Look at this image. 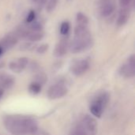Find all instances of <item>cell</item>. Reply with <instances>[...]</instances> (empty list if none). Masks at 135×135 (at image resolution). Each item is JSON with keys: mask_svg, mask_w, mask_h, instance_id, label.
Instances as JSON below:
<instances>
[{"mask_svg": "<svg viewBox=\"0 0 135 135\" xmlns=\"http://www.w3.org/2000/svg\"><path fill=\"white\" fill-rule=\"evenodd\" d=\"M3 124L13 135L35 134L38 131L36 121L25 115H7L3 119Z\"/></svg>", "mask_w": 135, "mask_h": 135, "instance_id": "6da1fadb", "label": "cell"}, {"mask_svg": "<svg viewBox=\"0 0 135 135\" xmlns=\"http://www.w3.org/2000/svg\"><path fill=\"white\" fill-rule=\"evenodd\" d=\"M97 123L90 115H85L81 118L73 128L70 135H97Z\"/></svg>", "mask_w": 135, "mask_h": 135, "instance_id": "7a4b0ae2", "label": "cell"}, {"mask_svg": "<svg viewBox=\"0 0 135 135\" xmlns=\"http://www.w3.org/2000/svg\"><path fill=\"white\" fill-rule=\"evenodd\" d=\"M110 96L107 92H101L98 93L96 97L93 98L89 104V110L91 113L97 117L100 118L102 114L104 112L108 102H109Z\"/></svg>", "mask_w": 135, "mask_h": 135, "instance_id": "3957f363", "label": "cell"}, {"mask_svg": "<svg viewBox=\"0 0 135 135\" xmlns=\"http://www.w3.org/2000/svg\"><path fill=\"white\" fill-rule=\"evenodd\" d=\"M93 40L92 36L81 38L74 37L72 41L69 44V50L74 54H78L89 50L93 47Z\"/></svg>", "mask_w": 135, "mask_h": 135, "instance_id": "277c9868", "label": "cell"}, {"mask_svg": "<svg viewBox=\"0 0 135 135\" xmlns=\"http://www.w3.org/2000/svg\"><path fill=\"white\" fill-rule=\"evenodd\" d=\"M89 66L90 64L89 60L85 59H81L74 60L70 64V70L74 75L79 77L85 74L89 69Z\"/></svg>", "mask_w": 135, "mask_h": 135, "instance_id": "5b68a950", "label": "cell"}, {"mask_svg": "<svg viewBox=\"0 0 135 135\" xmlns=\"http://www.w3.org/2000/svg\"><path fill=\"white\" fill-rule=\"evenodd\" d=\"M119 74L125 78H132L135 76V55H131L119 68Z\"/></svg>", "mask_w": 135, "mask_h": 135, "instance_id": "8992f818", "label": "cell"}, {"mask_svg": "<svg viewBox=\"0 0 135 135\" xmlns=\"http://www.w3.org/2000/svg\"><path fill=\"white\" fill-rule=\"evenodd\" d=\"M116 9V2L115 0H99L98 10L103 17L111 16Z\"/></svg>", "mask_w": 135, "mask_h": 135, "instance_id": "52a82bcc", "label": "cell"}, {"mask_svg": "<svg viewBox=\"0 0 135 135\" xmlns=\"http://www.w3.org/2000/svg\"><path fill=\"white\" fill-rule=\"evenodd\" d=\"M68 93L67 87L62 83H57L51 85L47 90V97L51 100H56L65 97Z\"/></svg>", "mask_w": 135, "mask_h": 135, "instance_id": "ba28073f", "label": "cell"}, {"mask_svg": "<svg viewBox=\"0 0 135 135\" xmlns=\"http://www.w3.org/2000/svg\"><path fill=\"white\" fill-rule=\"evenodd\" d=\"M69 40L67 36H62L60 40L57 43L54 49V55L60 58L64 56L69 50Z\"/></svg>", "mask_w": 135, "mask_h": 135, "instance_id": "9c48e42d", "label": "cell"}, {"mask_svg": "<svg viewBox=\"0 0 135 135\" xmlns=\"http://www.w3.org/2000/svg\"><path fill=\"white\" fill-rule=\"evenodd\" d=\"M18 40L19 39L17 38V36L15 35L14 32H9V33H7L0 40V46L6 51L7 50L13 48L17 44Z\"/></svg>", "mask_w": 135, "mask_h": 135, "instance_id": "30bf717a", "label": "cell"}, {"mask_svg": "<svg viewBox=\"0 0 135 135\" xmlns=\"http://www.w3.org/2000/svg\"><path fill=\"white\" fill-rule=\"evenodd\" d=\"M28 64V59L25 57L19 58L17 60L11 61L9 63V68L14 73L22 72Z\"/></svg>", "mask_w": 135, "mask_h": 135, "instance_id": "8fae6325", "label": "cell"}, {"mask_svg": "<svg viewBox=\"0 0 135 135\" xmlns=\"http://www.w3.org/2000/svg\"><path fill=\"white\" fill-rule=\"evenodd\" d=\"M130 16H131V6L121 7L116 21L117 25L120 27L126 25L130 18Z\"/></svg>", "mask_w": 135, "mask_h": 135, "instance_id": "7c38bea8", "label": "cell"}, {"mask_svg": "<svg viewBox=\"0 0 135 135\" xmlns=\"http://www.w3.org/2000/svg\"><path fill=\"white\" fill-rule=\"evenodd\" d=\"M14 84V79L12 76L7 74H0V89H10Z\"/></svg>", "mask_w": 135, "mask_h": 135, "instance_id": "4fadbf2b", "label": "cell"}, {"mask_svg": "<svg viewBox=\"0 0 135 135\" xmlns=\"http://www.w3.org/2000/svg\"><path fill=\"white\" fill-rule=\"evenodd\" d=\"M74 37L76 38H81V37H87L92 36L87 25H77L74 30Z\"/></svg>", "mask_w": 135, "mask_h": 135, "instance_id": "5bb4252c", "label": "cell"}, {"mask_svg": "<svg viewBox=\"0 0 135 135\" xmlns=\"http://www.w3.org/2000/svg\"><path fill=\"white\" fill-rule=\"evenodd\" d=\"M44 31L36 32V31H30L28 29V32L25 40H27L29 42L34 43V42L40 41L44 38Z\"/></svg>", "mask_w": 135, "mask_h": 135, "instance_id": "9a60e30c", "label": "cell"}, {"mask_svg": "<svg viewBox=\"0 0 135 135\" xmlns=\"http://www.w3.org/2000/svg\"><path fill=\"white\" fill-rule=\"evenodd\" d=\"M25 26L30 31H36V32H40L44 30V26L41 22L35 20L34 21L31 23H25Z\"/></svg>", "mask_w": 135, "mask_h": 135, "instance_id": "2e32d148", "label": "cell"}, {"mask_svg": "<svg viewBox=\"0 0 135 135\" xmlns=\"http://www.w3.org/2000/svg\"><path fill=\"white\" fill-rule=\"evenodd\" d=\"M76 22L79 25H88L89 18L88 17L81 12H78L76 15Z\"/></svg>", "mask_w": 135, "mask_h": 135, "instance_id": "e0dca14e", "label": "cell"}, {"mask_svg": "<svg viewBox=\"0 0 135 135\" xmlns=\"http://www.w3.org/2000/svg\"><path fill=\"white\" fill-rule=\"evenodd\" d=\"M70 22L63 21L60 25V28H59V32H60V34L62 35V36H67L68 33L70 32Z\"/></svg>", "mask_w": 135, "mask_h": 135, "instance_id": "ac0fdd59", "label": "cell"}, {"mask_svg": "<svg viewBox=\"0 0 135 135\" xmlns=\"http://www.w3.org/2000/svg\"><path fill=\"white\" fill-rule=\"evenodd\" d=\"M41 89H42V85L40 84H39L38 82H36V81H33L29 85V88H28V90L29 92L33 94V95H36L38 93H40L41 91Z\"/></svg>", "mask_w": 135, "mask_h": 135, "instance_id": "d6986e66", "label": "cell"}, {"mask_svg": "<svg viewBox=\"0 0 135 135\" xmlns=\"http://www.w3.org/2000/svg\"><path fill=\"white\" fill-rule=\"evenodd\" d=\"M58 2H59V0H47L46 4H45L46 10L49 13L52 12L56 8Z\"/></svg>", "mask_w": 135, "mask_h": 135, "instance_id": "ffe728a7", "label": "cell"}, {"mask_svg": "<svg viewBox=\"0 0 135 135\" xmlns=\"http://www.w3.org/2000/svg\"><path fill=\"white\" fill-rule=\"evenodd\" d=\"M47 78L46 74H44L43 72H40V73L36 74L34 78V81L38 82L41 85H43L47 81Z\"/></svg>", "mask_w": 135, "mask_h": 135, "instance_id": "44dd1931", "label": "cell"}, {"mask_svg": "<svg viewBox=\"0 0 135 135\" xmlns=\"http://www.w3.org/2000/svg\"><path fill=\"white\" fill-rule=\"evenodd\" d=\"M36 14L35 10H33V9L30 10L25 17V23H31V22L34 21L36 20Z\"/></svg>", "mask_w": 135, "mask_h": 135, "instance_id": "7402d4cb", "label": "cell"}, {"mask_svg": "<svg viewBox=\"0 0 135 135\" xmlns=\"http://www.w3.org/2000/svg\"><path fill=\"white\" fill-rule=\"evenodd\" d=\"M36 47L35 44H33L32 42H28V43H24L21 45L20 49L22 51H29L32 49H34Z\"/></svg>", "mask_w": 135, "mask_h": 135, "instance_id": "603a6c76", "label": "cell"}, {"mask_svg": "<svg viewBox=\"0 0 135 135\" xmlns=\"http://www.w3.org/2000/svg\"><path fill=\"white\" fill-rule=\"evenodd\" d=\"M48 47H49L48 44H43L38 46V47L36 48V52L39 53V54H44V53H45V52L48 50Z\"/></svg>", "mask_w": 135, "mask_h": 135, "instance_id": "cb8c5ba5", "label": "cell"}, {"mask_svg": "<svg viewBox=\"0 0 135 135\" xmlns=\"http://www.w3.org/2000/svg\"><path fill=\"white\" fill-rule=\"evenodd\" d=\"M47 0H30V2L33 4H35L38 8H41L44 6H45Z\"/></svg>", "mask_w": 135, "mask_h": 135, "instance_id": "d4e9b609", "label": "cell"}, {"mask_svg": "<svg viewBox=\"0 0 135 135\" xmlns=\"http://www.w3.org/2000/svg\"><path fill=\"white\" fill-rule=\"evenodd\" d=\"M119 2L121 7H127V6H131V3L133 0H119Z\"/></svg>", "mask_w": 135, "mask_h": 135, "instance_id": "484cf974", "label": "cell"}, {"mask_svg": "<svg viewBox=\"0 0 135 135\" xmlns=\"http://www.w3.org/2000/svg\"><path fill=\"white\" fill-rule=\"evenodd\" d=\"M3 94H4V90L0 89V99L3 97Z\"/></svg>", "mask_w": 135, "mask_h": 135, "instance_id": "4316f807", "label": "cell"}, {"mask_svg": "<svg viewBox=\"0 0 135 135\" xmlns=\"http://www.w3.org/2000/svg\"><path fill=\"white\" fill-rule=\"evenodd\" d=\"M4 52H5V51H4V50H3V48L0 46V56H1V55H2Z\"/></svg>", "mask_w": 135, "mask_h": 135, "instance_id": "83f0119b", "label": "cell"}]
</instances>
